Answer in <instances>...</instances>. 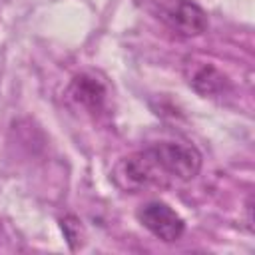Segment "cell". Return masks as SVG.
Here are the masks:
<instances>
[{
    "mask_svg": "<svg viewBox=\"0 0 255 255\" xmlns=\"http://www.w3.org/2000/svg\"><path fill=\"white\" fill-rule=\"evenodd\" d=\"M157 18L177 36L193 38L205 32L207 16L191 0H161Z\"/></svg>",
    "mask_w": 255,
    "mask_h": 255,
    "instance_id": "7a4b0ae2",
    "label": "cell"
},
{
    "mask_svg": "<svg viewBox=\"0 0 255 255\" xmlns=\"http://www.w3.org/2000/svg\"><path fill=\"white\" fill-rule=\"evenodd\" d=\"M201 169V153L185 141H159L122 157L112 171L114 183L129 193L169 187L193 179Z\"/></svg>",
    "mask_w": 255,
    "mask_h": 255,
    "instance_id": "6da1fadb",
    "label": "cell"
},
{
    "mask_svg": "<svg viewBox=\"0 0 255 255\" xmlns=\"http://www.w3.org/2000/svg\"><path fill=\"white\" fill-rule=\"evenodd\" d=\"M137 221L159 241L173 243L185 231L181 215L163 201H147L137 209Z\"/></svg>",
    "mask_w": 255,
    "mask_h": 255,
    "instance_id": "3957f363",
    "label": "cell"
},
{
    "mask_svg": "<svg viewBox=\"0 0 255 255\" xmlns=\"http://www.w3.org/2000/svg\"><path fill=\"white\" fill-rule=\"evenodd\" d=\"M68 98L74 102V106L96 116V114L104 112V108L108 104V88L96 74L82 72L72 78V82L68 86Z\"/></svg>",
    "mask_w": 255,
    "mask_h": 255,
    "instance_id": "5b68a950",
    "label": "cell"
},
{
    "mask_svg": "<svg viewBox=\"0 0 255 255\" xmlns=\"http://www.w3.org/2000/svg\"><path fill=\"white\" fill-rule=\"evenodd\" d=\"M183 76L187 84L203 98H215L223 96L229 88L227 76L213 64L199 60V58H187L183 64Z\"/></svg>",
    "mask_w": 255,
    "mask_h": 255,
    "instance_id": "277c9868",
    "label": "cell"
},
{
    "mask_svg": "<svg viewBox=\"0 0 255 255\" xmlns=\"http://www.w3.org/2000/svg\"><path fill=\"white\" fill-rule=\"evenodd\" d=\"M62 229L66 233V239H68L70 247L78 249L82 245V241H84L82 239V225H80V221L76 217H64L62 219Z\"/></svg>",
    "mask_w": 255,
    "mask_h": 255,
    "instance_id": "8992f818",
    "label": "cell"
}]
</instances>
